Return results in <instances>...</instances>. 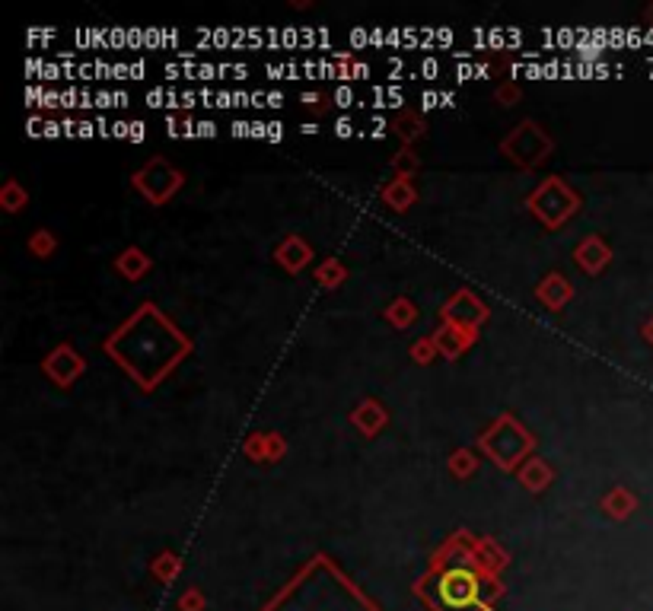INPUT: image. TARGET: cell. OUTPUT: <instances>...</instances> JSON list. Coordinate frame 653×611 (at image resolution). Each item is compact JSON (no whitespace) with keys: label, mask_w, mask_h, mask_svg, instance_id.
Here are the masks:
<instances>
[{"label":"cell","mask_w":653,"mask_h":611,"mask_svg":"<svg viewBox=\"0 0 653 611\" xmlns=\"http://www.w3.org/2000/svg\"><path fill=\"white\" fill-rule=\"evenodd\" d=\"M475 592L472 580L466 573H450L446 576V583H443V599L450 602V605H462V602H469V596Z\"/></svg>","instance_id":"6da1fadb"},{"label":"cell","mask_w":653,"mask_h":611,"mask_svg":"<svg viewBox=\"0 0 653 611\" xmlns=\"http://www.w3.org/2000/svg\"><path fill=\"white\" fill-rule=\"evenodd\" d=\"M338 134H341V137H348V134H351V125H348V121H338Z\"/></svg>","instance_id":"7a4b0ae2"}]
</instances>
